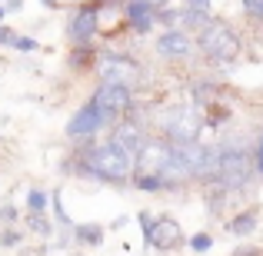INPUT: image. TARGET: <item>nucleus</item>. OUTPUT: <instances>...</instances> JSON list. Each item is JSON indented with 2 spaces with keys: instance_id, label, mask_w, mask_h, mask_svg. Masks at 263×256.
<instances>
[{
  "instance_id": "nucleus-8",
  "label": "nucleus",
  "mask_w": 263,
  "mask_h": 256,
  "mask_svg": "<svg viewBox=\"0 0 263 256\" xmlns=\"http://www.w3.org/2000/svg\"><path fill=\"white\" fill-rule=\"evenodd\" d=\"M114 127V120H110L107 113H103L100 107H97V103H84V107L77 110V113L70 116V120H67V127H64V133L70 136V140H93L97 133H100V130H110Z\"/></svg>"
},
{
  "instance_id": "nucleus-7",
  "label": "nucleus",
  "mask_w": 263,
  "mask_h": 256,
  "mask_svg": "<svg viewBox=\"0 0 263 256\" xmlns=\"http://www.w3.org/2000/svg\"><path fill=\"white\" fill-rule=\"evenodd\" d=\"M90 103H97V107L117 123V120L134 113V87H127V84H97V90L90 93Z\"/></svg>"
},
{
  "instance_id": "nucleus-2",
  "label": "nucleus",
  "mask_w": 263,
  "mask_h": 256,
  "mask_svg": "<svg viewBox=\"0 0 263 256\" xmlns=\"http://www.w3.org/2000/svg\"><path fill=\"white\" fill-rule=\"evenodd\" d=\"M253 176H257L253 150H250V143H243V136H230V140L217 143V167H213L210 183L233 190V193H243L253 183Z\"/></svg>"
},
{
  "instance_id": "nucleus-17",
  "label": "nucleus",
  "mask_w": 263,
  "mask_h": 256,
  "mask_svg": "<svg viewBox=\"0 0 263 256\" xmlns=\"http://www.w3.org/2000/svg\"><path fill=\"white\" fill-rule=\"evenodd\" d=\"M27 226H30L33 233H40V237H50L53 233V223H50V216H47V213H27Z\"/></svg>"
},
{
  "instance_id": "nucleus-13",
  "label": "nucleus",
  "mask_w": 263,
  "mask_h": 256,
  "mask_svg": "<svg viewBox=\"0 0 263 256\" xmlns=\"http://www.w3.org/2000/svg\"><path fill=\"white\" fill-rule=\"evenodd\" d=\"M143 243H147L150 250L170 253V250H180V246L186 243V237H183V230H180L177 220H170V216H154V226H150V233H147V240H143Z\"/></svg>"
},
{
  "instance_id": "nucleus-18",
  "label": "nucleus",
  "mask_w": 263,
  "mask_h": 256,
  "mask_svg": "<svg viewBox=\"0 0 263 256\" xmlns=\"http://www.w3.org/2000/svg\"><path fill=\"white\" fill-rule=\"evenodd\" d=\"M7 47H13V50H20V53H37V50H40L37 40L27 37V33H17V30L10 33V44H7Z\"/></svg>"
},
{
  "instance_id": "nucleus-14",
  "label": "nucleus",
  "mask_w": 263,
  "mask_h": 256,
  "mask_svg": "<svg viewBox=\"0 0 263 256\" xmlns=\"http://www.w3.org/2000/svg\"><path fill=\"white\" fill-rule=\"evenodd\" d=\"M260 226V206H247V210L233 213L230 220H227V233L230 237H253Z\"/></svg>"
},
{
  "instance_id": "nucleus-4",
  "label": "nucleus",
  "mask_w": 263,
  "mask_h": 256,
  "mask_svg": "<svg viewBox=\"0 0 263 256\" xmlns=\"http://www.w3.org/2000/svg\"><path fill=\"white\" fill-rule=\"evenodd\" d=\"M157 130H160V136L170 140V143L200 140V136H203V116H200L197 107H170V110H160Z\"/></svg>"
},
{
  "instance_id": "nucleus-25",
  "label": "nucleus",
  "mask_w": 263,
  "mask_h": 256,
  "mask_svg": "<svg viewBox=\"0 0 263 256\" xmlns=\"http://www.w3.org/2000/svg\"><path fill=\"white\" fill-rule=\"evenodd\" d=\"M0 4H4L7 13H20V10H24V0H0Z\"/></svg>"
},
{
  "instance_id": "nucleus-26",
  "label": "nucleus",
  "mask_w": 263,
  "mask_h": 256,
  "mask_svg": "<svg viewBox=\"0 0 263 256\" xmlns=\"http://www.w3.org/2000/svg\"><path fill=\"white\" fill-rule=\"evenodd\" d=\"M40 4H44L47 10H60V0H40Z\"/></svg>"
},
{
  "instance_id": "nucleus-15",
  "label": "nucleus",
  "mask_w": 263,
  "mask_h": 256,
  "mask_svg": "<svg viewBox=\"0 0 263 256\" xmlns=\"http://www.w3.org/2000/svg\"><path fill=\"white\" fill-rule=\"evenodd\" d=\"M103 226L100 223H73V240L80 246H100L103 243Z\"/></svg>"
},
{
  "instance_id": "nucleus-27",
  "label": "nucleus",
  "mask_w": 263,
  "mask_h": 256,
  "mask_svg": "<svg viewBox=\"0 0 263 256\" xmlns=\"http://www.w3.org/2000/svg\"><path fill=\"white\" fill-rule=\"evenodd\" d=\"M4 17H7V10H4V4H0V24H4Z\"/></svg>"
},
{
  "instance_id": "nucleus-6",
  "label": "nucleus",
  "mask_w": 263,
  "mask_h": 256,
  "mask_svg": "<svg viewBox=\"0 0 263 256\" xmlns=\"http://www.w3.org/2000/svg\"><path fill=\"white\" fill-rule=\"evenodd\" d=\"M170 160H174V143L163 140V136H147L134 156V173L130 176H160L163 180V173L170 170Z\"/></svg>"
},
{
  "instance_id": "nucleus-19",
  "label": "nucleus",
  "mask_w": 263,
  "mask_h": 256,
  "mask_svg": "<svg viewBox=\"0 0 263 256\" xmlns=\"http://www.w3.org/2000/svg\"><path fill=\"white\" fill-rule=\"evenodd\" d=\"M50 210H53V216H57V223H60V226H73V220L67 216V210H64V200H60V190H53V193H50Z\"/></svg>"
},
{
  "instance_id": "nucleus-16",
  "label": "nucleus",
  "mask_w": 263,
  "mask_h": 256,
  "mask_svg": "<svg viewBox=\"0 0 263 256\" xmlns=\"http://www.w3.org/2000/svg\"><path fill=\"white\" fill-rule=\"evenodd\" d=\"M47 203H50V193H44L40 186L27 190V213H47Z\"/></svg>"
},
{
  "instance_id": "nucleus-20",
  "label": "nucleus",
  "mask_w": 263,
  "mask_h": 256,
  "mask_svg": "<svg viewBox=\"0 0 263 256\" xmlns=\"http://www.w3.org/2000/svg\"><path fill=\"white\" fill-rule=\"evenodd\" d=\"M186 243H190V250H193V253H210L213 237H210V233H193V237L186 240Z\"/></svg>"
},
{
  "instance_id": "nucleus-21",
  "label": "nucleus",
  "mask_w": 263,
  "mask_h": 256,
  "mask_svg": "<svg viewBox=\"0 0 263 256\" xmlns=\"http://www.w3.org/2000/svg\"><path fill=\"white\" fill-rule=\"evenodd\" d=\"M240 4H243V13L253 24H263V0H240Z\"/></svg>"
},
{
  "instance_id": "nucleus-23",
  "label": "nucleus",
  "mask_w": 263,
  "mask_h": 256,
  "mask_svg": "<svg viewBox=\"0 0 263 256\" xmlns=\"http://www.w3.org/2000/svg\"><path fill=\"white\" fill-rule=\"evenodd\" d=\"M17 216H20V213H17V206L0 203V223H4V226H13V223H17Z\"/></svg>"
},
{
  "instance_id": "nucleus-5",
  "label": "nucleus",
  "mask_w": 263,
  "mask_h": 256,
  "mask_svg": "<svg viewBox=\"0 0 263 256\" xmlns=\"http://www.w3.org/2000/svg\"><path fill=\"white\" fill-rule=\"evenodd\" d=\"M93 70H97V77H100V84H127L134 90H137V84H140V77H143L140 64H137L130 53H117V50H100L97 53Z\"/></svg>"
},
{
  "instance_id": "nucleus-12",
  "label": "nucleus",
  "mask_w": 263,
  "mask_h": 256,
  "mask_svg": "<svg viewBox=\"0 0 263 256\" xmlns=\"http://www.w3.org/2000/svg\"><path fill=\"white\" fill-rule=\"evenodd\" d=\"M147 130H143V123L137 120L134 113L130 116H123V120H117L114 127H110V136H107V143L114 150H120V153H127V156H137V150L143 147V140H147Z\"/></svg>"
},
{
  "instance_id": "nucleus-24",
  "label": "nucleus",
  "mask_w": 263,
  "mask_h": 256,
  "mask_svg": "<svg viewBox=\"0 0 263 256\" xmlns=\"http://www.w3.org/2000/svg\"><path fill=\"white\" fill-rule=\"evenodd\" d=\"M0 243H4V246H17L20 243V233L17 230H4V233H0Z\"/></svg>"
},
{
  "instance_id": "nucleus-10",
  "label": "nucleus",
  "mask_w": 263,
  "mask_h": 256,
  "mask_svg": "<svg viewBox=\"0 0 263 256\" xmlns=\"http://www.w3.org/2000/svg\"><path fill=\"white\" fill-rule=\"evenodd\" d=\"M97 7L90 0H80L67 17V40L70 47H84V44H97Z\"/></svg>"
},
{
  "instance_id": "nucleus-11",
  "label": "nucleus",
  "mask_w": 263,
  "mask_h": 256,
  "mask_svg": "<svg viewBox=\"0 0 263 256\" xmlns=\"http://www.w3.org/2000/svg\"><path fill=\"white\" fill-rule=\"evenodd\" d=\"M167 0H123V24L134 37H147L157 27V13Z\"/></svg>"
},
{
  "instance_id": "nucleus-3",
  "label": "nucleus",
  "mask_w": 263,
  "mask_h": 256,
  "mask_svg": "<svg viewBox=\"0 0 263 256\" xmlns=\"http://www.w3.org/2000/svg\"><path fill=\"white\" fill-rule=\"evenodd\" d=\"M193 40H197V53L203 60H210V64H237L240 53H243V40H240V30L230 24V20L223 17H206V24L200 27L197 33H193Z\"/></svg>"
},
{
  "instance_id": "nucleus-9",
  "label": "nucleus",
  "mask_w": 263,
  "mask_h": 256,
  "mask_svg": "<svg viewBox=\"0 0 263 256\" xmlns=\"http://www.w3.org/2000/svg\"><path fill=\"white\" fill-rule=\"evenodd\" d=\"M154 50L163 60H193L197 57V40L183 27H163L160 37L154 40Z\"/></svg>"
},
{
  "instance_id": "nucleus-1",
  "label": "nucleus",
  "mask_w": 263,
  "mask_h": 256,
  "mask_svg": "<svg viewBox=\"0 0 263 256\" xmlns=\"http://www.w3.org/2000/svg\"><path fill=\"white\" fill-rule=\"evenodd\" d=\"M67 173L73 176L93 180V183H110V186H123L130 183V173H134V156L114 150L107 140H80L73 160L67 163Z\"/></svg>"
},
{
  "instance_id": "nucleus-22",
  "label": "nucleus",
  "mask_w": 263,
  "mask_h": 256,
  "mask_svg": "<svg viewBox=\"0 0 263 256\" xmlns=\"http://www.w3.org/2000/svg\"><path fill=\"white\" fill-rule=\"evenodd\" d=\"M253 167H257V176L263 180V133H257V143H253Z\"/></svg>"
}]
</instances>
